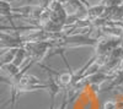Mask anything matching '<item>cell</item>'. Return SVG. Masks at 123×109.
Segmentation results:
<instances>
[{"label":"cell","mask_w":123,"mask_h":109,"mask_svg":"<svg viewBox=\"0 0 123 109\" xmlns=\"http://www.w3.org/2000/svg\"><path fill=\"white\" fill-rule=\"evenodd\" d=\"M123 4V0H107V7H117Z\"/></svg>","instance_id":"obj_5"},{"label":"cell","mask_w":123,"mask_h":109,"mask_svg":"<svg viewBox=\"0 0 123 109\" xmlns=\"http://www.w3.org/2000/svg\"><path fill=\"white\" fill-rule=\"evenodd\" d=\"M3 20H4V18H0V22H1V21H3Z\"/></svg>","instance_id":"obj_8"},{"label":"cell","mask_w":123,"mask_h":109,"mask_svg":"<svg viewBox=\"0 0 123 109\" xmlns=\"http://www.w3.org/2000/svg\"><path fill=\"white\" fill-rule=\"evenodd\" d=\"M68 103H69V99H68V92H67V88H64V92H63V98H62V103H60L59 109H67Z\"/></svg>","instance_id":"obj_4"},{"label":"cell","mask_w":123,"mask_h":109,"mask_svg":"<svg viewBox=\"0 0 123 109\" xmlns=\"http://www.w3.org/2000/svg\"><path fill=\"white\" fill-rule=\"evenodd\" d=\"M106 9H107V6L105 4H100V3L94 5V6H89L87 7V20H90L91 22H94L95 20L104 16Z\"/></svg>","instance_id":"obj_1"},{"label":"cell","mask_w":123,"mask_h":109,"mask_svg":"<svg viewBox=\"0 0 123 109\" xmlns=\"http://www.w3.org/2000/svg\"><path fill=\"white\" fill-rule=\"evenodd\" d=\"M122 86H123V83H122Z\"/></svg>","instance_id":"obj_10"},{"label":"cell","mask_w":123,"mask_h":109,"mask_svg":"<svg viewBox=\"0 0 123 109\" xmlns=\"http://www.w3.org/2000/svg\"><path fill=\"white\" fill-rule=\"evenodd\" d=\"M57 1H59V3L62 4V5L64 6V5H67V4H68V3L70 1V0H57Z\"/></svg>","instance_id":"obj_6"},{"label":"cell","mask_w":123,"mask_h":109,"mask_svg":"<svg viewBox=\"0 0 123 109\" xmlns=\"http://www.w3.org/2000/svg\"><path fill=\"white\" fill-rule=\"evenodd\" d=\"M27 56H28V54H27L26 49H25L24 47L17 48V49H16V54H15V58H14L12 64L16 65L17 67H20V66H21V64L25 61V59H26Z\"/></svg>","instance_id":"obj_3"},{"label":"cell","mask_w":123,"mask_h":109,"mask_svg":"<svg viewBox=\"0 0 123 109\" xmlns=\"http://www.w3.org/2000/svg\"><path fill=\"white\" fill-rule=\"evenodd\" d=\"M100 4H105V1H107V0H98Z\"/></svg>","instance_id":"obj_7"},{"label":"cell","mask_w":123,"mask_h":109,"mask_svg":"<svg viewBox=\"0 0 123 109\" xmlns=\"http://www.w3.org/2000/svg\"><path fill=\"white\" fill-rule=\"evenodd\" d=\"M73 76H74V72H70V71H63V72H59V75L57 76L55 81L57 83L63 88H68L73 81Z\"/></svg>","instance_id":"obj_2"},{"label":"cell","mask_w":123,"mask_h":109,"mask_svg":"<svg viewBox=\"0 0 123 109\" xmlns=\"http://www.w3.org/2000/svg\"><path fill=\"white\" fill-rule=\"evenodd\" d=\"M50 1H57V0H50Z\"/></svg>","instance_id":"obj_9"}]
</instances>
